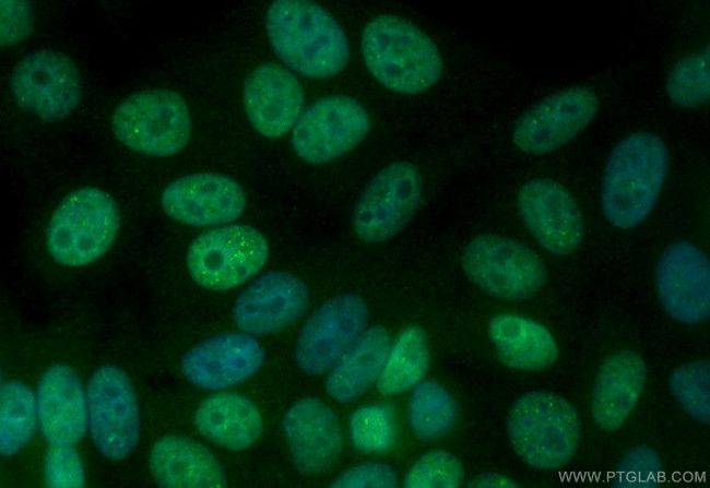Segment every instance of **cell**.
I'll use <instances>...</instances> for the list:
<instances>
[{"mask_svg": "<svg viewBox=\"0 0 710 488\" xmlns=\"http://www.w3.org/2000/svg\"><path fill=\"white\" fill-rule=\"evenodd\" d=\"M597 95L585 86L556 91L526 108L516 120L511 140L528 154H549L580 134L596 117Z\"/></svg>", "mask_w": 710, "mask_h": 488, "instance_id": "obj_12", "label": "cell"}, {"mask_svg": "<svg viewBox=\"0 0 710 488\" xmlns=\"http://www.w3.org/2000/svg\"><path fill=\"white\" fill-rule=\"evenodd\" d=\"M488 336L499 361L520 371H541L558 357V345L542 323L511 312L495 314L488 322Z\"/></svg>", "mask_w": 710, "mask_h": 488, "instance_id": "obj_25", "label": "cell"}, {"mask_svg": "<svg viewBox=\"0 0 710 488\" xmlns=\"http://www.w3.org/2000/svg\"><path fill=\"white\" fill-rule=\"evenodd\" d=\"M45 478L50 488L84 487L83 464L73 445L50 444L45 459Z\"/></svg>", "mask_w": 710, "mask_h": 488, "instance_id": "obj_35", "label": "cell"}, {"mask_svg": "<svg viewBox=\"0 0 710 488\" xmlns=\"http://www.w3.org/2000/svg\"><path fill=\"white\" fill-rule=\"evenodd\" d=\"M422 199L419 170L409 162H393L363 189L352 215L353 230L365 242L390 240L410 223Z\"/></svg>", "mask_w": 710, "mask_h": 488, "instance_id": "obj_9", "label": "cell"}, {"mask_svg": "<svg viewBox=\"0 0 710 488\" xmlns=\"http://www.w3.org/2000/svg\"><path fill=\"white\" fill-rule=\"evenodd\" d=\"M353 447L366 454H380L392 448L397 427L392 409L384 404L372 403L354 410L348 420Z\"/></svg>", "mask_w": 710, "mask_h": 488, "instance_id": "obj_33", "label": "cell"}, {"mask_svg": "<svg viewBox=\"0 0 710 488\" xmlns=\"http://www.w3.org/2000/svg\"><path fill=\"white\" fill-rule=\"evenodd\" d=\"M38 428L49 444L73 445L87 429V400L76 372L55 364L39 379L37 391Z\"/></svg>", "mask_w": 710, "mask_h": 488, "instance_id": "obj_22", "label": "cell"}, {"mask_svg": "<svg viewBox=\"0 0 710 488\" xmlns=\"http://www.w3.org/2000/svg\"><path fill=\"white\" fill-rule=\"evenodd\" d=\"M360 51L371 76L401 95H418L437 84L443 60L436 44L410 21L393 14L370 19L363 28Z\"/></svg>", "mask_w": 710, "mask_h": 488, "instance_id": "obj_3", "label": "cell"}, {"mask_svg": "<svg viewBox=\"0 0 710 488\" xmlns=\"http://www.w3.org/2000/svg\"><path fill=\"white\" fill-rule=\"evenodd\" d=\"M332 488H394L399 486L395 471L382 462H366L354 465L329 485Z\"/></svg>", "mask_w": 710, "mask_h": 488, "instance_id": "obj_37", "label": "cell"}, {"mask_svg": "<svg viewBox=\"0 0 710 488\" xmlns=\"http://www.w3.org/2000/svg\"><path fill=\"white\" fill-rule=\"evenodd\" d=\"M668 99L683 108H695L710 97V47L691 51L679 58L665 79Z\"/></svg>", "mask_w": 710, "mask_h": 488, "instance_id": "obj_31", "label": "cell"}, {"mask_svg": "<svg viewBox=\"0 0 710 488\" xmlns=\"http://www.w3.org/2000/svg\"><path fill=\"white\" fill-rule=\"evenodd\" d=\"M468 486L474 488H514L519 487V484L508 475L498 472H486L473 477Z\"/></svg>", "mask_w": 710, "mask_h": 488, "instance_id": "obj_39", "label": "cell"}, {"mask_svg": "<svg viewBox=\"0 0 710 488\" xmlns=\"http://www.w3.org/2000/svg\"><path fill=\"white\" fill-rule=\"evenodd\" d=\"M370 129L369 112L357 99L329 95L304 108L291 131V144L300 159L321 165L357 147Z\"/></svg>", "mask_w": 710, "mask_h": 488, "instance_id": "obj_11", "label": "cell"}, {"mask_svg": "<svg viewBox=\"0 0 710 488\" xmlns=\"http://www.w3.org/2000/svg\"><path fill=\"white\" fill-rule=\"evenodd\" d=\"M163 211L188 226L209 228L232 224L245 212L241 186L229 176L198 172L170 182L161 195Z\"/></svg>", "mask_w": 710, "mask_h": 488, "instance_id": "obj_17", "label": "cell"}, {"mask_svg": "<svg viewBox=\"0 0 710 488\" xmlns=\"http://www.w3.org/2000/svg\"><path fill=\"white\" fill-rule=\"evenodd\" d=\"M10 90L16 105L44 121H58L80 104L82 84L73 61L50 49L36 50L14 67Z\"/></svg>", "mask_w": 710, "mask_h": 488, "instance_id": "obj_14", "label": "cell"}, {"mask_svg": "<svg viewBox=\"0 0 710 488\" xmlns=\"http://www.w3.org/2000/svg\"><path fill=\"white\" fill-rule=\"evenodd\" d=\"M663 472L662 460L659 453L649 445L639 444L629 448L617 464L619 480L629 484L650 485Z\"/></svg>", "mask_w": 710, "mask_h": 488, "instance_id": "obj_36", "label": "cell"}, {"mask_svg": "<svg viewBox=\"0 0 710 488\" xmlns=\"http://www.w3.org/2000/svg\"><path fill=\"white\" fill-rule=\"evenodd\" d=\"M269 254L268 240L256 227L232 223L198 235L188 247L186 264L198 285L223 291L256 276Z\"/></svg>", "mask_w": 710, "mask_h": 488, "instance_id": "obj_8", "label": "cell"}, {"mask_svg": "<svg viewBox=\"0 0 710 488\" xmlns=\"http://www.w3.org/2000/svg\"><path fill=\"white\" fill-rule=\"evenodd\" d=\"M369 310L358 295L342 294L319 306L297 336L295 361L311 376L330 371L367 329Z\"/></svg>", "mask_w": 710, "mask_h": 488, "instance_id": "obj_13", "label": "cell"}, {"mask_svg": "<svg viewBox=\"0 0 710 488\" xmlns=\"http://www.w3.org/2000/svg\"><path fill=\"white\" fill-rule=\"evenodd\" d=\"M507 436L516 454L537 471H554L575 456L581 437L577 409L549 391L519 396L507 416Z\"/></svg>", "mask_w": 710, "mask_h": 488, "instance_id": "obj_4", "label": "cell"}, {"mask_svg": "<svg viewBox=\"0 0 710 488\" xmlns=\"http://www.w3.org/2000/svg\"><path fill=\"white\" fill-rule=\"evenodd\" d=\"M670 165L664 141L636 131L612 148L601 178L600 200L605 219L617 229H632L653 211Z\"/></svg>", "mask_w": 710, "mask_h": 488, "instance_id": "obj_1", "label": "cell"}, {"mask_svg": "<svg viewBox=\"0 0 710 488\" xmlns=\"http://www.w3.org/2000/svg\"><path fill=\"white\" fill-rule=\"evenodd\" d=\"M193 424L203 438L234 451L253 445L263 430L259 408L233 392L214 393L203 400L194 412Z\"/></svg>", "mask_w": 710, "mask_h": 488, "instance_id": "obj_26", "label": "cell"}, {"mask_svg": "<svg viewBox=\"0 0 710 488\" xmlns=\"http://www.w3.org/2000/svg\"><path fill=\"white\" fill-rule=\"evenodd\" d=\"M654 285L663 311L682 324H698L710 317V262L696 245L679 240L661 253Z\"/></svg>", "mask_w": 710, "mask_h": 488, "instance_id": "obj_16", "label": "cell"}, {"mask_svg": "<svg viewBox=\"0 0 710 488\" xmlns=\"http://www.w3.org/2000/svg\"><path fill=\"white\" fill-rule=\"evenodd\" d=\"M120 229L115 200L96 187H82L67 194L46 228V246L59 264L83 266L102 258Z\"/></svg>", "mask_w": 710, "mask_h": 488, "instance_id": "obj_5", "label": "cell"}, {"mask_svg": "<svg viewBox=\"0 0 710 488\" xmlns=\"http://www.w3.org/2000/svg\"><path fill=\"white\" fill-rule=\"evenodd\" d=\"M242 103L252 128L268 139H277L296 124L304 110L305 92L287 68L267 62L247 76Z\"/></svg>", "mask_w": 710, "mask_h": 488, "instance_id": "obj_21", "label": "cell"}, {"mask_svg": "<svg viewBox=\"0 0 710 488\" xmlns=\"http://www.w3.org/2000/svg\"><path fill=\"white\" fill-rule=\"evenodd\" d=\"M149 466L164 488H223L226 476L213 453L185 436L169 435L151 448Z\"/></svg>", "mask_w": 710, "mask_h": 488, "instance_id": "obj_24", "label": "cell"}, {"mask_svg": "<svg viewBox=\"0 0 710 488\" xmlns=\"http://www.w3.org/2000/svg\"><path fill=\"white\" fill-rule=\"evenodd\" d=\"M668 388L682 409L694 420L710 424V362L700 358L675 368Z\"/></svg>", "mask_w": 710, "mask_h": 488, "instance_id": "obj_32", "label": "cell"}, {"mask_svg": "<svg viewBox=\"0 0 710 488\" xmlns=\"http://www.w3.org/2000/svg\"><path fill=\"white\" fill-rule=\"evenodd\" d=\"M391 336L382 325H372L334 365L326 381L331 398L347 404L362 397L376 384L391 346Z\"/></svg>", "mask_w": 710, "mask_h": 488, "instance_id": "obj_27", "label": "cell"}, {"mask_svg": "<svg viewBox=\"0 0 710 488\" xmlns=\"http://www.w3.org/2000/svg\"><path fill=\"white\" fill-rule=\"evenodd\" d=\"M461 265L473 284L506 301L533 297L547 279L545 263L532 248L496 234L472 238L462 252Z\"/></svg>", "mask_w": 710, "mask_h": 488, "instance_id": "obj_7", "label": "cell"}, {"mask_svg": "<svg viewBox=\"0 0 710 488\" xmlns=\"http://www.w3.org/2000/svg\"><path fill=\"white\" fill-rule=\"evenodd\" d=\"M459 414L457 400L438 381L423 380L413 388L407 403V420L419 440L445 438L455 427Z\"/></svg>", "mask_w": 710, "mask_h": 488, "instance_id": "obj_29", "label": "cell"}, {"mask_svg": "<svg viewBox=\"0 0 710 488\" xmlns=\"http://www.w3.org/2000/svg\"><path fill=\"white\" fill-rule=\"evenodd\" d=\"M111 128L128 148L151 157H169L187 146L192 120L178 93L152 88L126 97L114 110Z\"/></svg>", "mask_w": 710, "mask_h": 488, "instance_id": "obj_6", "label": "cell"}, {"mask_svg": "<svg viewBox=\"0 0 710 488\" xmlns=\"http://www.w3.org/2000/svg\"><path fill=\"white\" fill-rule=\"evenodd\" d=\"M464 480L461 461L441 449L422 454L406 472L402 486L405 488H458Z\"/></svg>", "mask_w": 710, "mask_h": 488, "instance_id": "obj_34", "label": "cell"}, {"mask_svg": "<svg viewBox=\"0 0 710 488\" xmlns=\"http://www.w3.org/2000/svg\"><path fill=\"white\" fill-rule=\"evenodd\" d=\"M263 362V348L253 335L227 332L189 349L181 359L180 369L191 384L218 391L245 382Z\"/></svg>", "mask_w": 710, "mask_h": 488, "instance_id": "obj_20", "label": "cell"}, {"mask_svg": "<svg viewBox=\"0 0 710 488\" xmlns=\"http://www.w3.org/2000/svg\"><path fill=\"white\" fill-rule=\"evenodd\" d=\"M647 366L642 356L622 349L608 355L600 365L591 394V415L595 425L613 432L622 428L643 391Z\"/></svg>", "mask_w": 710, "mask_h": 488, "instance_id": "obj_23", "label": "cell"}, {"mask_svg": "<svg viewBox=\"0 0 710 488\" xmlns=\"http://www.w3.org/2000/svg\"><path fill=\"white\" fill-rule=\"evenodd\" d=\"M265 29L281 61L307 79H331L350 61V41L342 26L312 1L272 2L265 15Z\"/></svg>", "mask_w": 710, "mask_h": 488, "instance_id": "obj_2", "label": "cell"}, {"mask_svg": "<svg viewBox=\"0 0 710 488\" xmlns=\"http://www.w3.org/2000/svg\"><path fill=\"white\" fill-rule=\"evenodd\" d=\"M429 366L430 349L424 329L409 325L391 342L376 382L377 391L382 395L404 393L424 380Z\"/></svg>", "mask_w": 710, "mask_h": 488, "instance_id": "obj_28", "label": "cell"}, {"mask_svg": "<svg viewBox=\"0 0 710 488\" xmlns=\"http://www.w3.org/2000/svg\"><path fill=\"white\" fill-rule=\"evenodd\" d=\"M38 426L36 395L19 381H8L0 392V452L4 456L20 452Z\"/></svg>", "mask_w": 710, "mask_h": 488, "instance_id": "obj_30", "label": "cell"}, {"mask_svg": "<svg viewBox=\"0 0 710 488\" xmlns=\"http://www.w3.org/2000/svg\"><path fill=\"white\" fill-rule=\"evenodd\" d=\"M1 44L11 46L27 38L33 31V10L27 1L2 0Z\"/></svg>", "mask_w": 710, "mask_h": 488, "instance_id": "obj_38", "label": "cell"}, {"mask_svg": "<svg viewBox=\"0 0 710 488\" xmlns=\"http://www.w3.org/2000/svg\"><path fill=\"white\" fill-rule=\"evenodd\" d=\"M294 467L303 475L328 472L340 457L344 436L333 408L318 397H304L291 405L282 419Z\"/></svg>", "mask_w": 710, "mask_h": 488, "instance_id": "obj_19", "label": "cell"}, {"mask_svg": "<svg viewBox=\"0 0 710 488\" xmlns=\"http://www.w3.org/2000/svg\"><path fill=\"white\" fill-rule=\"evenodd\" d=\"M87 428L97 451L120 461L135 449L140 413L135 389L128 373L115 365L96 369L86 386Z\"/></svg>", "mask_w": 710, "mask_h": 488, "instance_id": "obj_10", "label": "cell"}, {"mask_svg": "<svg viewBox=\"0 0 710 488\" xmlns=\"http://www.w3.org/2000/svg\"><path fill=\"white\" fill-rule=\"evenodd\" d=\"M516 206L523 226L546 252L568 255L582 242V213L575 198L559 182L547 178L528 180L517 193Z\"/></svg>", "mask_w": 710, "mask_h": 488, "instance_id": "obj_15", "label": "cell"}, {"mask_svg": "<svg viewBox=\"0 0 710 488\" xmlns=\"http://www.w3.org/2000/svg\"><path fill=\"white\" fill-rule=\"evenodd\" d=\"M309 302V289L301 278L285 271H270L239 294L233 320L241 332L269 335L294 324Z\"/></svg>", "mask_w": 710, "mask_h": 488, "instance_id": "obj_18", "label": "cell"}]
</instances>
